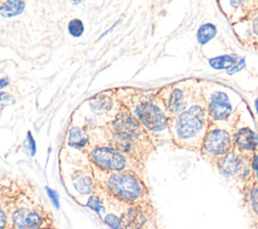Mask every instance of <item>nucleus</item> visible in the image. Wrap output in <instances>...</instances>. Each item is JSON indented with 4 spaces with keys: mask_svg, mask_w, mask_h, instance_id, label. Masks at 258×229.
<instances>
[{
    "mask_svg": "<svg viewBox=\"0 0 258 229\" xmlns=\"http://www.w3.org/2000/svg\"><path fill=\"white\" fill-rule=\"evenodd\" d=\"M255 229H258V220L256 222V225H255Z\"/></svg>",
    "mask_w": 258,
    "mask_h": 229,
    "instance_id": "obj_33",
    "label": "nucleus"
},
{
    "mask_svg": "<svg viewBox=\"0 0 258 229\" xmlns=\"http://www.w3.org/2000/svg\"><path fill=\"white\" fill-rule=\"evenodd\" d=\"M233 137L234 132H231L230 129L217 122L210 121L202 141L200 153L206 160L215 163L219 158L234 149Z\"/></svg>",
    "mask_w": 258,
    "mask_h": 229,
    "instance_id": "obj_5",
    "label": "nucleus"
},
{
    "mask_svg": "<svg viewBox=\"0 0 258 229\" xmlns=\"http://www.w3.org/2000/svg\"><path fill=\"white\" fill-rule=\"evenodd\" d=\"M241 21H246V23L248 24L246 32L249 34V37H251L257 42L258 41V8L254 9L253 11H249L248 14Z\"/></svg>",
    "mask_w": 258,
    "mask_h": 229,
    "instance_id": "obj_19",
    "label": "nucleus"
},
{
    "mask_svg": "<svg viewBox=\"0 0 258 229\" xmlns=\"http://www.w3.org/2000/svg\"><path fill=\"white\" fill-rule=\"evenodd\" d=\"M112 147L127 154L140 164L153 149L147 131L124 108L117 113L111 123Z\"/></svg>",
    "mask_w": 258,
    "mask_h": 229,
    "instance_id": "obj_1",
    "label": "nucleus"
},
{
    "mask_svg": "<svg viewBox=\"0 0 258 229\" xmlns=\"http://www.w3.org/2000/svg\"><path fill=\"white\" fill-rule=\"evenodd\" d=\"M8 84H9V80L7 78H1L0 79V90L5 88L6 86H8Z\"/></svg>",
    "mask_w": 258,
    "mask_h": 229,
    "instance_id": "obj_29",
    "label": "nucleus"
},
{
    "mask_svg": "<svg viewBox=\"0 0 258 229\" xmlns=\"http://www.w3.org/2000/svg\"><path fill=\"white\" fill-rule=\"evenodd\" d=\"M40 229H56L53 225H51V226H46V227H43V228H40Z\"/></svg>",
    "mask_w": 258,
    "mask_h": 229,
    "instance_id": "obj_32",
    "label": "nucleus"
},
{
    "mask_svg": "<svg viewBox=\"0 0 258 229\" xmlns=\"http://www.w3.org/2000/svg\"><path fill=\"white\" fill-rule=\"evenodd\" d=\"M8 227H10L9 210L0 203V229H7Z\"/></svg>",
    "mask_w": 258,
    "mask_h": 229,
    "instance_id": "obj_24",
    "label": "nucleus"
},
{
    "mask_svg": "<svg viewBox=\"0 0 258 229\" xmlns=\"http://www.w3.org/2000/svg\"><path fill=\"white\" fill-rule=\"evenodd\" d=\"M206 109L211 121H226L233 112V104L228 92L216 89L209 93L205 99Z\"/></svg>",
    "mask_w": 258,
    "mask_h": 229,
    "instance_id": "obj_10",
    "label": "nucleus"
},
{
    "mask_svg": "<svg viewBox=\"0 0 258 229\" xmlns=\"http://www.w3.org/2000/svg\"><path fill=\"white\" fill-rule=\"evenodd\" d=\"M9 221L10 227L14 229H40L52 225L48 215L41 208L24 202L15 203L9 212Z\"/></svg>",
    "mask_w": 258,
    "mask_h": 229,
    "instance_id": "obj_7",
    "label": "nucleus"
},
{
    "mask_svg": "<svg viewBox=\"0 0 258 229\" xmlns=\"http://www.w3.org/2000/svg\"><path fill=\"white\" fill-rule=\"evenodd\" d=\"M234 149L240 153L252 156L256 153L258 146V138L256 133L249 127H242L234 132L233 137Z\"/></svg>",
    "mask_w": 258,
    "mask_h": 229,
    "instance_id": "obj_11",
    "label": "nucleus"
},
{
    "mask_svg": "<svg viewBox=\"0 0 258 229\" xmlns=\"http://www.w3.org/2000/svg\"><path fill=\"white\" fill-rule=\"evenodd\" d=\"M248 182L246 198L252 213L258 220V184L255 182L253 177Z\"/></svg>",
    "mask_w": 258,
    "mask_h": 229,
    "instance_id": "obj_17",
    "label": "nucleus"
},
{
    "mask_svg": "<svg viewBox=\"0 0 258 229\" xmlns=\"http://www.w3.org/2000/svg\"><path fill=\"white\" fill-rule=\"evenodd\" d=\"M87 206L92 209L93 211H95L99 216H101L102 213H104V207L102 205V202H101V199L98 195L96 194H92L88 201H87Z\"/></svg>",
    "mask_w": 258,
    "mask_h": 229,
    "instance_id": "obj_22",
    "label": "nucleus"
},
{
    "mask_svg": "<svg viewBox=\"0 0 258 229\" xmlns=\"http://www.w3.org/2000/svg\"><path fill=\"white\" fill-rule=\"evenodd\" d=\"M84 23L82 20L78 19V18H74L72 19L69 24H68V30L69 33L73 36V37H80L82 36V34L84 33Z\"/></svg>",
    "mask_w": 258,
    "mask_h": 229,
    "instance_id": "obj_21",
    "label": "nucleus"
},
{
    "mask_svg": "<svg viewBox=\"0 0 258 229\" xmlns=\"http://www.w3.org/2000/svg\"><path fill=\"white\" fill-rule=\"evenodd\" d=\"M124 108L153 135L168 130V116L159 96L151 92L128 89Z\"/></svg>",
    "mask_w": 258,
    "mask_h": 229,
    "instance_id": "obj_3",
    "label": "nucleus"
},
{
    "mask_svg": "<svg viewBox=\"0 0 258 229\" xmlns=\"http://www.w3.org/2000/svg\"><path fill=\"white\" fill-rule=\"evenodd\" d=\"M104 222L112 229H125L121 218H119L115 214H107L104 217Z\"/></svg>",
    "mask_w": 258,
    "mask_h": 229,
    "instance_id": "obj_23",
    "label": "nucleus"
},
{
    "mask_svg": "<svg viewBox=\"0 0 258 229\" xmlns=\"http://www.w3.org/2000/svg\"><path fill=\"white\" fill-rule=\"evenodd\" d=\"M25 8V3L19 0H9L5 1L0 5V15L5 18H10L17 16L23 12Z\"/></svg>",
    "mask_w": 258,
    "mask_h": 229,
    "instance_id": "obj_16",
    "label": "nucleus"
},
{
    "mask_svg": "<svg viewBox=\"0 0 258 229\" xmlns=\"http://www.w3.org/2000/svg\"><path fill=\"white\" fill-rule=\"evenodd\" d=\"M72 181L74 188L82 195H92L96 189V185L93 178L85 174L84 171H76L72 176Z\"/></svg>",
    "mask_w": 258,
    "mask_h": 229,
    "instance_id": "obj_13",
    "label": "nucleus"
},
{
    "mask_svg": "<svg viewBox=\"0 0 258 229\" xmlns=\"http://www.w3.org/2000/svg\"><path fill=\"white\" fill-rule=\"evenodd\" d=\"M205 103L190 105L179 114L168 118V132L179 148L199 151L210 125Z\"/></svg>",
    "mask_w": 258,
    "mask_h": 229,
    "instance_id": "obj_2",
    "label": "nucleus"
},
{
    "mask_svg": "<svg viewBox=\"0 0 258 229\" xmlns=\"http://www.w3.org/2000/svg\"><path fill=\"white\" fill-rule=\"evenodd\" d=\"M103 173L102 186L112 197L129 205L148 203V189L137 173L131 170Z\"/></svg>",
    "mask_w": 258,
    "mask_h": 229,
    "instance_id": "obj_4",
    "label": "nucleus"
},
{
    "mask_svg": "<svg viewBox=\"0 0 258 229\" xmlns=\"http://www.w3.org/2000/svg\"><path fill=\"white\" fill-rule=\"evenodd\" d=\"M245 66H246L245 60H244L243 58H240V60H239L231 69H229V70L227 71V73H228L229 75H233V74H235V73H237V72H240L242 69L245 68Z\"/></svg>",
    "mask_w": 258,
    "mask_h": 229,
    "instance_id": "obj_27",
    "label": "nucleus"
},
{
    "mask_svg": "<svg viewBox=\"0 0 258 229\" xmlns=\"http://www.w3.org/2000/svg\"><path fill=\"white\" fill-rule=\"evenodd\" d=\"M241 56L231 53V54H223L216 58L209 59V65L214 70H229L231 69L239 60Z\"/></svg>",
    "mask_w": 258,
    "mask_h": 229,
    "instance_id": "obj_14",
    "label": "nucleus"
},
{
    "mask_svg": "<svg viewBox=\"0 0 258 229\" xmlns=\"http://www.w3.org/2000/svg\"><path fill=\"white\" fill-rule=\"evenodd\" d=\"M7 229H14V228H12V227H8Z\"/></svg>",
    "mask_w": 258,
    "mask_h": 229,
    "instance_id": "obj_34",
    "label": "nucleus"
},
{
    "mask_svg": "<svg viewBox=\"0 0 258 229\" xmlns=\"http://www.w3.org/2000/svg\"><path fill=\"white\" fill-rule=\"evenodd\" d=\"M217 34V27L211 22H206L202 24L197 32V41L200 45H205L211 39H213Z\"/></svg>",
    "mask_w": 258,
    "mask_h": 229,
    "instance_id": "obj_18",
    "label": "nucleus"
},
{
    "mask_svg": "<svg viewBox=\"0 0 258 229\" xmlns=\"http://www.w3.org/2000/svg\"><path fill=\"white\" fill-rule=\"evenodd\" d=\"M251 159L252 156L240 153L233 149L226 155L219 158L215 164L223 176L248 182L253 177Z\"/></svg>",
    "mask_w": 258,
    "mask_h": 229,
    "instance_id": "obj_9",
    "label": "nucleus"
},
{
    "mask_svg": "<svg viewBox=\"0 0 258 229\" xmlns=\"http://www.w3.org/2000/svg\"><path fill=\"white\" fill-rule=\"evenodd\" d=\"M145 204L131 205L122 215L121 220L125 229H145L148 223V214Z\"/></svg>",
    "mask_w": 258,
    "mask_h": 229,
    "instance_id": "obj_12",
    "label": "nucleus"
},
{
    "mask_svg": "<svg viewBox=\"0 0 258 229\" xmlns=\"http://www.w3.org/2000/svg\"><path fill=\"white\" fill-rule=\"evenodd\" d=\"M89 142V135L83 129L73 126L69 130V145L75 148H83Z\"/></svg>",
    "mask_w": 258,
    "mask_h": 229,
    "instance_id": "obj_15",
    "label": "nucleus"
},
{
    "mask_svg": "<svg viewBox=\"0 0 258 229\" xmlns=\"http://www.w3.org/2000/svg\"><path fill=\"white\" fill-rule=\"evenodd\" d=\"M157 95L159 96L168 118L173 117L187 109L194 92L188 85L183 83H175L161 88Z\"/></svg>",
    "mask_w": 258,
    "mask_h": 229,
    "instance_id": "obj_8",
    "label": "nucleus"
},
{
    "mask_svg": "<svg viewBox=\"0 0 258 229\" xmlns=\"http://www.w3.org/2000/svg\"><path fill=\"white\" fill-rule=\"evenodd\" d=\"M45 189H46V193H47V195H48L50 201L52 202L53 206H54L56 209H58V208H59V202H58V197H57L56 192H54L53 190H51L50 188H47V187H46Z\"/></svg>",
    "mask_w": 258,
    "mask_h": 229,
    "instance_id": "obj_28",
    "label": "nucleus"
},
{
    "mask_svg": "<svg viewBox=\"0 0 258 229\" xmlns=\"http://www.w3.org/2000/svg\"><path fill=\"white\" fill-rule=\"evenodd\" d=\"M26 140H27V148L30 152V155H34L35 152H36V145H35V141H34V138L31 134L30 131L27 132V137H26Z\"/></svg>",
    "mask_w": 258,
    "mask_h": 229,
    "instance_id": "obj_26",
    "label": "nucleus"
},
{
    "mask_svg": "<svg viewBox=\"0 0 258 229\" xmlns=\"http://www.w3.org/2000/svg\"><path fill=\"white\" fill-rule=\"evenodd\" d=\"M112 104H113L112 99L109 98L108 96H104V95L95 97L90 103L93 111L100 113V114L110 110V108L112 107Z\"/></svg>",
    "mask_w": 258,
    "mask_h": 229,
    "instance_id": "obj_20",
    "label": "nucleus"
},
{
    "mask_svg": "<svg viewBox=\"0 0 258 229\" xmlns=\"http://www.w3.org/2000/svg\"><path fill=\"white\" fill-rule=\"evenodd\" d=\"M251 168H252V175L255 180V182L258 184V154L254 153L252 155L251 159Z\"/></svg>",
    "mask_w": 258,
    "mask_h": 229,
    "instance_id": "obj_25",
    "label": "nucleus"
},
{
    "mask_svg": "<svg viewBox=\"0 0 258 229\" xmlns=\"http://www.w3.org/2000/svg\"><path fill=\"white\" fill-rule=\"evenodd\" d=\"M89 157L98 169L103 171H125L137 173L140 163L127 154L112 146H97L93 148Z\"/></svg>",
    "mask_w": 258,
    "mask_h": 229,
    "instance_id": "obj_6",
    "label": "nucleus"
},
{
    "mask_svg": "<svg viewBox=\"0 0 258 229\" xmlns=\"http://www.w3.org/2000/svg\"><path fill=\"white\" fill-rule=\"evenodd\" d=\"M5 96H6V93H2V92H0V102L5 98Z\"/></svg>",
    "mask_w": 258,
    "mask_h": 229,
    "instance_id": "obj_30",
    "label": "nucleus"
},
{
    "mask_svg": "<svg viewBox=\"0 0 258 229\" xmlns=\"http://www.w3.org/2000/svg\"><path fill=\"white\" fill-rule=\"evenodd\" d=\"M255 108H256V112L258 114V97L255 99Z\"/></svg>",
    "mask_w": 258,
    "mask_h": 229,
    "instance_id": "obj_31",
    "label": "nucleus"
}]
</instances>
